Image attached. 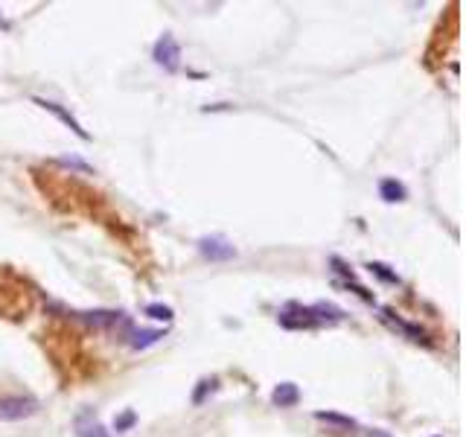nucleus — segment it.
Wrapping results in <instances>:
<instances>
[{
	"label": "nucleus",
	"mask_w": 466,
	"mask_h": 437,
	"mask_svg": "<svg viewBox=\"0 0 466 437\" xmlns=\"http://www.w3.org/2000/svg\"><path fill=\"white\" fill-rule=\"evenodd\" d=\"M38 414V402L32 396H0V423H18Z\"/></svg>",
	"instance_id": "1"
},
{
	"label": "nucleus",
	"mask_w": 466,
	"mask_h": 437,
	"mask_svg": "<svg viewBox=\"0 0 466 437\" xmlns=\"http://www.w3.org/2000/svg\"><path fill=\"white\" fill-rule=\"evenodd\" d=\"M152 59H154V64H161V68L170 70V73H175L181 68V47H178V41L170 32H163L158 41H154Z\"/></svg>",
	"instance_id": "2"
},
{
	"label": "nucleus",
	"mask_w": 466,
	"mask_h": 437,
	"mask_svg": "<svg viewBox=\"0 0 466 437\" xmlns=\"http://www.w3.org/2000/svg\"><path fill=\"white\" fill-rule=\"evenodd\" d=\"M199 254L210 262H227L236 257V248H233L225 236H201L199 240Z\"/></svg>",
	"instance_id": "3"
},
{
	"label": "nucleus",
	"mask_w": 466,
	"mask_h": 437,
	"mask_svg": "<svg viewBox=\"0 0 466 437\" xmlns=\"http://www.w3.org/2000/svg\"><path fill=\"white\" fill-rule=\"evenodd\" d=\"M73 318H76V321H82L85 327H94V329H111V327H116V324H125V315H123V312H108V309L76 312Z\"/></svg>",
	"instance_id": "4"
},
{
	"label": "nucleus",
	"mask_w": 466,
	"mask_h": 437,
	"mask_svg": "<svg viewBox=\"0 0 466 437\" xmlns=\"http://www.w3.org/2000/svg\"><path fill=\"white\" fill-rule=\"evenodd\" d=\"M32 102L38 105V108H44V111H50V114H56V117H59V120H61L64 126H68V128L73 131V135H76V137H82V140H90V135H88V131H85V128L79 126V120H76V117H73V114H70L68 108H61V105H59V102H50V99H41V97H35Z\"/></svg>",
	"instance_id": "5"
},
{
	"label": "nucleus",
	"mask_w": 466,
	"mask_h": 437,
	"mask_svg": "<svg viewBox=\"0 0 466 437\" xmlns=\"http://www.w3.org/2000/svg\"><path fill=\"white\" fill-rule=\"evenodd\" d=\"M76 437H111V431H105V426L94 417V411H82L76 417Z\"/></svg>",
	"instance_id": "6"
},
{
	"label": "nucleus",
	"mask_w": 466,
	"mask_h": 437,
	"mask_svg": "<svg viewBox=\"0 0 466 437\" xmlns=\"http://www.w3.org/2000/svg\"><path fill=\"white\" fill-rule=\"evenodd\" d=\"M309 318L321 327V324H338L344 321V309H338L335 303H312L309 307Z\"/></svg>",
	"instance_id": "7"
},
{
	"label": "nucleus",
	"mask_w": 466,
	"mask_h": 437,
	"mask_svg": "<svg viewBox=\"0 0 466 437\" xmlns=\"http://www.w3.org/2000/svg\"><path fill=\"white\" fill-rule=\"evenodd\" d=\"M271 402L277 408H292L301 402V388H297L294 382H280V385L271 391Z\"/></svg>",
	"instance_id": "8"
},
{
	"label": "nucleus",
	"mask_w": 466,
	"mask_h": 437,
	"mask_svg": "<svg viewBox=\"0 0 466 437\" xmlns=\"http://www.w3.org/2000/svg\"><path fill=\"white\" fill-rule=\"evenodd\" d=\"M379 195L385 198L387 204H396V202H405V198H408V190H405V184H403V181H396V178H382V181H379Z\"/></svg>",
	"instance_id": "9"
},
{
	"label": "nucleus",
	"mask_w": 466,
	"mask_h": 437,
	"mask_svg": "<svg viewBox=\"0 0 466 437\" xmlns=\"http://www.w3.org/2000/svg\"><path fill=\"white\" fill-rule=\"evenodd\" d=\"M132 350H146V347H152V344H158L161 338H163V329H132Z\"/></svg>",
	"instance_id": "10"
},
{
	"label": "nucleus",
	"mask_w": 466,
	"mask_h": 437,
	"mask_svg": "<svg viewBox=\"0 0 466 437\" xmlns=\"http://www.w3.org/2000/svg\"><path fill=\"white\" fill-rule=\"evenodd\" d=\"M315 420H321V423H330V426L341 429V431H347V429H356V420H353V417H344V414H335V411H315Z\"/></svg>",
	"instance_id": "11"
},
{
	"label": "nucleus",
	"mask_w": 466,
	"mask_h": 437,
	"mask_svg": "<svg viewBox=\"0 0 466 437\" xmlns=\"http://www.w3.org/2000/svg\"><path fill=\"white\" fill-rule=\"evenodd\" d=\"M367 269H370V274H376L379 280L391 283V286H399V283H403V280H399V274L391 271V266H385V262H367Z\"/></svg>",
	"instance_id": "12"
},
{
	"label": "nucleus",
	"mask_w": 466,
	"mask_h": 437,
	"mask_svg": "<svg viewBox=\"0 0 466 437\" xmlns=\"http://www.w3.org/2000/svg\"><path fill=\"white\" fill-rule=\"evenodd\" d=\"M146 315L152 318V321H163V324H170L172 318H175L172 307H163V303H149V307H146Z\"/></svg>",
	"instance_id": "13"
},
{
	"label": "nucleus",
	"mask_w": 466,
	"mask_h": 437,
	"mask_svg": "<svg viewBox=\"0 0 466 437\" xmlns=\"http://www.w3.org/2000/svg\"><path fill=\"white\" fill-rule=\"evenodd\" d=\"M213 391H216V379H201L199 388H196V394H192V405H201Z\"/></svg>",
	"instance_id": "14"
},
{
	"label": "nucleus",
	"mask_w": 466,
	"mask_h": 437,
	"mask_svg": "<svg viewBox=\"0 0 466 437\" xmlns=\"http://www.w3.org/2000/svg\"><path fill=\"white\" fill-rule=\"evenodd\" d=\"M134 423H137L134 411H123L120 417H114V431H128V429H134Z\"/></svg>",
	"instance_id": "15"
},
{
	"label": "nucleus",
	"mask_w": 466,
	"mask_h": 437,
	"mask_svg": "<svg viewBox=\"0 0 466 437\" xmlns=\"http://www.w3.org/2000/svg\"><path fill=\"white\" fill-rule=\"evenodd\" d=\"M330 262H332V266H335V271H341V274L347 277V280H356V271H353V269H347V262H341L338 257H332Z\"/></svg>",
	"instance_id": "16"
},
{
	"label": "nucleus",
	"mask_w": 466,
	"mask_h": 437,
	"mask_svg": "<svg viewBox=\"0 0 466 437\" xmlns=\"http://www.w3.org/2000/svg\"><path fill=\"white\" fill-rule=\"evenodd\" d=\"M61 164H64V166H73V169H82V172H90V166L82 164L79 157H61Z\"/></svg>",
	"instance_id": "17"
},
{
	"label": "nucleus",
	"mask_w": 466,
	"mask_h": 437,
	"mask_svg": "<svg viewBox=\"0 0 466 437\" xmlns=\"http://www.w3.org/2000/svg\"><path fill=\"white\" fill-rule=\"evenodd\" d=\"M367 437H391V434H385V431H370Z\"/></svg>",
	"instance_id": "18"
}]
</instances>
